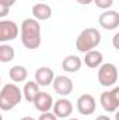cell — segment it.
I'll return each mask as SVG.
<instances>
[{"label":"cell","mask_w":119,"mask_h":120,"mask_svg":"<svg viewBox=\"0 0 119 120\" xmlns=\"http://www.w3.org/2000/svg\"><path fill=\"white\" fill-rule=\"evenodd\" d=\"M20 120H35L34 117H31V116H24V117H21Z\"/></svg>","instance_id":"484cf974"},{"label":"cell","mask_w":119,"mask_h":120,"mask_svg":"<svg viewBox=\"0 0 119 120\" xmlns=\"http://www.w3.org/2000/svg\"><path fill=\"white\" fill-rule=\"evenodd\" d=\"M92 1L98 8H102V10H109L114 4V0H92Z\"/></svg>","instance_id":"d6986e66"},{"label":"cell","mask_w":119,"mask_h":120,"mask_svg":"<svg viewBox=\"0 0 119 120\" xmlns=\"http://www.w3.org/2000/svg\"><path fill=\"white\" fill-rule=\"evenodd\" d=\"M16 1H17V0H0V3H1V4H4V6H6V7H8V8H10L11 6H14V4H16Z\"/></svg>","instance_id":"7402d4cb"},{"label":"cell","mask_w":119,"mask_h":120,"mask_svg":"<svg viewBox=\"0 0 119 120\" xmlns=\"http://www.w3.org/2000/svg\"><path fill=\"white\" fill-rule=\"evenodd\" d=\"M99 25L107 31H114L119 27V13L115 10H104L98 18Z\"/></svg>","instance_id":"ba28073f"},{"label":"cell","mask_w":119,"mask_h":120,"mask_svg":"<svg viewBox=\"0 0 119 120\" xmlns=\"http://www.w3.org/2000/svg\"><path fill=\"white\" fill-rule=\"evenodd\" d=\"M118 38H119V34H115V35H114V46H115V49H118V43H116Z\"/></svg>","instance_id":"cb8c5ba5"},{"label":"cell","mask_w":119,"mask_h":120,"mask_svg":"<svg viewBox=\"0 0 119 120\" xmlns=\"http://www.w3.org/2000/svg\"><path fill=\"white\" fill-rule=\"evenodd\" d=\"M0 120H3V116H1V113H0Z\"/></svg>","instance_id":"83f0119b"},{"label":"cell","mask_w":119,"mask_h":120,"mask_svg":"<svg viewBox=\"0 0 119 120\" xmlns=\"http://www.w3.org/2000/svg\"><path fill=\"white\" fill-rule=\"evenodd\" d=\"M32 18H35L36 21H46L52 17V8L45 4V3H36L32 6Z\"/></svg>","instance_id":"4fadbf2b"},{"label":"cell","mask_w":119,"mask_h":120,"mask_svg":"<svg viewBox=\"0 0 119 120\" xmlns=\"http://www.w3.org/2000/svg\"><path fill=\"white\" fill-rule=\"evenodd\" d=\"M52 109H53V115L58 119L59 117L60 119H66V117L71 116V113H73V103L69 99H66L64 96H62L60 99L53 102Z\"/></svg>","instance_id":"30bf717a"},{"label":"cell","mask_w":119,"mask_h":120,"mask_svg":"<svg viewBox=\"0 0 119 120\" xmlns=\"http://www.w3.org/2000/svg\"><path fill=\"white\" fill-rule=\"evenodd\" d=\"M14 56H16V52L11 45H7V43L0 45V63H8L14 59Z\"/></svg>","instance_id":"ac0fdd59"},{"label":"cell","mask_w":119,"mask_h":120,"mask_svg":"<svg viewBox=\"0 0 119 120\" xmlns=\"http://www.w3.org/2000/svg\"><path fill=\"white\" fill-rule=\"evenodd\" d=\"M98 82L102 87H114L118 82V67L114 63H102L98 68Z\"/></svg>","instance_id":"277c9868"},{"label":"cell","mask_w":119,"mask_h":120,"mask_svg":"<svg viewBox=\"0 0 119 120\" xmlns=\"http://www.w3.org/2000/svg\"><path fill=\"white\" fill-rule=\"evenodd\" d=\"M95 120H111L109 119V116H105V115H101V116H97Z\"/></svg>","instance_id":"603a6c76"},{"label":"cell","mask_w":119,"mask_h":120,"mask_svg":"<svg viewBox=\"0 0 119 120\" xmlns=\"http://www.w3.org/2000/svg\"><path fill=\"white\" fill-rule=\"evenodd\" d=\"M53 98H52V95L51 94H48V92H41L39 91V94L36 95V98L34 99V105H35V109L38 110V112H41V113H44V112H49L51 109H52V106H53Z\"/></svg>","instance_id":"8fae6325"},{"label":"cell","mask_w":119,"mask_h":120,"mask_svg":"<svg viewBox=\"0 0 119 120\" xmlns=\"http://www.w3.org/2000/svg\"><path fill=\"white\" fill-rule=\"evenodd\" d=\"M76 106H77V110L80 115L83 116H90L95 112L97 109V101L92 95L90 94H83L79 96L77 102H76Z\"/></svg>","instance_id":"52a82bcc"},{"label":"cell","mask_w":119,"mask_h":120,"mask_svg":"<svg viewBox=\"0 0 119 120\" xmlns=\"http://www.w3.org/2000/svg\"><path fill=\"white\" fill-rule=\"evenodd\" d=\"M38 1H41V3H42V1H45V0H38Z\"/></svg>","instance_id":"f546056e"},{"label":"cell","mask_w":119,"mask_h":120,"mask_svg":"<svg viewBox=\"0 0 119 120\" xmlns=\"http://www.w3.org/2000/svg\"><path fill=\"white\" fill-rule=\"evenodd\" d=\"M0 87H1V77H0Z\"/></svg>","instance_id":"f1b7e54d"},{"label":"cell","mask_w":119,"mask_h":120,"mask_svg":"<svg viewBox=\"0 0 119 120\" xmlns=\"http://www.w3.org/2000/svg\"><path fill=\"white\" fill-rule=\"evenodd\" d=\"M83 66V60L76 55H69L62 61V68L67 73H77Z\"/></svg>","instance_id":"5bb4252c"},{"label":"cell","mask_w":119,"mask_h":120,"mask_svg":"<svg viewBox=\"0 0 119 120\" xmlns=\"http://www.w3.org/2000/svg\"><path fill=\"white\" fill-rule=\"evenodd\" d=\"M101 43V32L97 28H86L80 32L76 39V48L81 53H87L94 50Z\"/></svg>","instance_id":"3957f363"},{"label":"cell","mask_w":119,"mask_h":120,"mask_svg":"<svg viewBox=\"0 0 119 120\" xmlns=\"http://www.w3.org/2000/svg\"><path fill=\"white\" fill-rule=\"evenodd\" d=\"M86 56H84V64L90 67V68H97V67H99L101 64H102V61H104V56H102V53L99 52V50H90L87 53H84Z\"/></svg>","instance_id":"9a60e30c"},{"label":"cell","mask_w":119,"mask_h":120,"mask_svg":"<svg viewBox=\"0 0 119 120\" xmlns=\"http://www.w3.org/2000/svg\"><path fill=\"white\" fill-rule=\"evenodd\" d=\"M8 13H10V8H8V7H6L4 4H1V3H0V18L6 17Z\"/></svg>","instance_id":"44dd1931"},{"label":"cell","mask_w":119,"mask_h":120,"mask_svg":"<svg viewBox=\"0 0 119 120\" xmlns=\"http://www.w3.org/2000/svg\"><path fill=\"white\" fill-rule=\"evenodd\" d=\"M80 4H84V6H87V4H91L92 3V0H77Z\"/></svg>","instance_id":"d4e9b609"},{"label":"cell","mask_w":119,"mask_h":120,"mask_svg":"<svg viewBox=\"0 0 119 120\" xmlns=\"http://www.w3.org/2000/svg\"><path fill=\"white\" fill-rule=\"evenodd\" d=\"M55 78V73L51 67H39L35 71V82L39 87H48L52 84Z\"/></svg>","instance_id":"7c38bea8"},{"label":"cell","mask_w":119,"mask_h":120,"mask_svg":"<svg viewBox=\"0 0 119 120\" xmlns=\"http://www.w3.org/2000/svg\"><path fill=\"white\" fill-rule=\"evenodd\" d=\"M18 36V25L11 20H0V42L7 43Z\"/></svg>","instance_id":"8992f818"},{"label":"cell","mask_w":119,"mask_h":120,"mask_svg":"<svg viewBox=\"0 0 119 120\" xmlns=\"http://www.w3.org/2000/svg\"><path fill=\"white\" fill-rule=\"evenodd\" d=\"M8 75H10V78H11L13 82H24L28 78V70L24 66L17 64V66H13L10 68Z\"/></svg>","instance_id":"2e32d148"},{"label":"cell","mask_w":119,"mask_h":120,"mask_svg":"<svg viewBox=\"0 0 119 120\" xmlns=\"http://www.w3.org/2000/svg\"><path fill=\"white\" fill-rule=\"evenodd\" d=\"M21 43L24 48L34 50L41 46V24L35 18H25L20 25Z\"/></svg>","instance_id":"6da1fadb"},{"label":"cell","mask_w":119,"mask_h":120,"mask_svg":"<svg viewBox=\"0 0 119 120\" xmlns=\"http://www.w3.org/2000/svg\"><path fill=\"white\" fill-rule=\"evenodd\" d=\"M38 120H58V117L53 115V112H44V113H41V116L38 117Z\"/></svg>","instance_id":"ffe728a7"},{"label":"cell","mask_w":119,"mask_h":120,"mask_svg":"<svg viewBox=\"0 0 119 120\" xmlns=\"http://www.w3.org/2000/svg\"><path fill=\"white\" fill-rule=\"evenodd\" d=\"M21 99H23V92L16 84L13 82L6 84L0 90V109L6 112L11 110L17 105H20Z\"/></svg>","instance_id":"7a4b0ae2"},{"label":"cell","mask_w":119,"mask_h":120,"mask_svg":"<svg viewBox=\"0 0 119 120\" xmlns=\"http://www.w3.org/2000/svg\"><path fill=\"white\" fill-rule=\"evenodd\" d=\"M99 103L105 112L115 113L119 108V87L111 91H104L99 96Z\"/></svg>","instance_id":"5b68a950"},{"label":"cell","mask_w":119,"mask_h":120,"mask_svg":"<svg viewBox=\"0 0 119 120\" xmlns=\"http://www.w3.org/2000/svg\"><path fill=\"white\" fill-rule=\"evenodd\" d=\"M67 120H80V119H76V117H70V119H67Z\"/></svg>","instance_id":"4316f807"},{"label":"cell","mask_w":119,"mask_h":120,"mask_svg":"<svg viewBox=\"0 0 119 120\" xmlns=\"http://www.w3.org/2000/svg\"><path fill=\"white\" fill-rule=\"evenodd\" d=\"M52 84H53L55 92L59 94L60 96H67V95H70L73 92V81L67 75H58V77H55Z\"/></svg>","instance_id":"9c48e42d"},{"label":"cell","mask_w":119,"mask_h":120,"mask_svg":"<svg viewBox=\"0 0 119 120\" xmlns=\"http://www.w3.org/2000/svg\"><path fill=\"white\" fill-rule=\"evenodd\" d=\"M21 92H23V98L28 103H32L34 99L36 98V95L39 94V85L35 81H28V82H25V85H24Z\"/></svg>","instance_id":"e0dca14e"}]
</instances>
